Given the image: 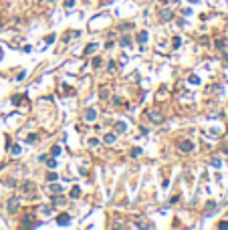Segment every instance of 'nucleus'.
Returning a JSON list of instances; mask_svg holds the SVG:
<instances>
[{
    "mask_svg": "<svg viewBox=\"0 0 228 230\" xmlns=\"http://www.w3.org/2000/svg\"><path fill=\"white\" fill-rule=\"evenodd\" d=\"M16 210H18V200H16V198H12V200L8 202V212H10V214H14Z\"/></svg>",
    "mask_w": 228,
    "mask_h": 230,
    "instance_id": "nucleus-3",
    "label": "nucleus"
},
{
    "mask_svg": "<svg viewBox=\"0 0 228 230\" xmlns=\"http://www.w3.org/2000/svg\"><path fill=\"white\" fill-rule=\"evenodd\" d=\"M53 154H55V156H59V154H61V148H59V145H55V148H53Z\"/></svg>",
    "mask_w": 228,
    "mask_h": 230,
    "instance_id": "nucleus-17",
    "label": "nucleus"
},
{
    "mask_svg": "<svg viewBox=\"0 0 228 230\" xmlns=\"http://www.w3.org/2000/svg\"><path fill=\"white\" fill-rule=\"evenodd\" d=\"M145 41H148V33H145V30L137 33V42H139V45H145Z\"/></svg>",
    "mask_w": 228,
    "mask_h": 230,
    "instance_id": "nucleus-6",
    "label": "nucleus"
},
{
    "mask_svg": "<svg viewBox=\"0 0 228 230\" xmlns=\"http://www.w3.org/2000/svg\"><path fill=\"white\" fill-rule=\"evenodd\" d=\"M192 2H198V0H192Z\"/></svg>",
    "mask_w": 228,
    "mask_h": 230,
    "instance_id": "nucleus-19",
    "label": "nucleus"
},
{
    "mask_svg": "<svg viewBox=\"0 0 228 230\" xmlns=\"http://www.w3.org/2000/svg\"><path fill=\"white\" fill-rule=\"evenodd\" d=\"M71 196H73V198H79L81 196V190L79 188H73V190H71Z\"/></svg>",
    "mask_w": 228,
    "mask_h": 230,
    "instance_id": "nucleus-11",
    "label": "nucleus"
},
{
    "mask_svg": "<svg viewBox=\"0 0 228 230\" xmlns=\"http://www.w3.org/2000/svg\"><path fill=\"white\" fill-rule=\"evenodd\" d=\"M148 119H151L154 123H161V121H164V115H161L160 111H149V113H148Z\"/></svg>",
    "mask_w": 228,
    "mask_h": 230,
    "instance_id": "nucleus-1",
    "label": "nucleus"
},
{
    "mask_svg": "<svg viewBox=\"0 0 228 230\" xmlns=\"http://www.w3.org/2000/svg\"><path fill=\"white\" fill-rule=\"evenodd\" d=\"M121 45H123V47H127V45H129V36H123V41H121Z\"/></svg>",
    "mask_w": 228,
    "mask_h": 230,
    "instance_id": "nucleus-14",
    "label": "nucleus"
},
{
    "mask_svg": "<svg viewBox=\"0 0 228 230\" xmlns=\"http://www.w3.org/2000/svg\"><path fill=\"white\" fill-rule=\"evenodd\" d=\"M48 190H51L53 194H61V192H63V188H61L59 184H53V186H51V188H48Z\"/></svg>",
    "mask_w": 228,
    "mask_h": 230,
    "instance_id": "nucleus-7",
    "label": "nucleus"
},
{
    "mask_svg": "<svg viewBox=\"0 0 228 230\" xmlns=\"http://www.w3.org/2000/svg\"><path fill=\"white\" fill-rule=\"evenodd\" d=\"M131 156H133V157H139L141 156V149L139 148H133V149H131Z\"/></svg>",
    "mask_w": 228,
    "mask_h": 230,
    "instance_id": "nucleus-10",
    "label": "nucleus"
},
{
    "mask_svg": "<svg viewBox=\"0 0 228 230\" xmlns=\"http://www.w3.org/2000/svg\"><path fill=\"white\" fill-rule=\"evenodd\" d=\"M51 2H53V0H51Z\"/></svg>",
    "mask_w": 228,
    "mask_h": 230,
    "instance_id": "nucleus-20",
    "label": "nucleus"
},
{
    "mask_svg": "<svg viewBox=\"0 0 228 230\" xmlns=\"http://www.w3.org/2000/svg\"><path fill=\"white\" fill-rule=\"evenodd\" d=\"M115 139H117V135H113V133L105 135V143H115Z\"/></svg>",
    "mask_w": 228,
    "mask_h": 230,
    "instance_id": "nucleus-9",
    "label": "nucleus"
},
{
    "mask_svg": "<svg viewBox=\"0 0 228 230\" xmlns=\"http://www.w3.org/2000/svg\"><path fill=\"white\" fill-rule=\"evenodd\" d=\"M180 45H182V41H180V36H176V39H174V47L178 48V47H180Z\"/></svg>",
    "mask_w": 228,
    "mask_h": 230,
    "instance_id": "nucleus-13",
    "label": "nucleus"
},
{
    "mask_svg": "<svg viewBox=\"0 0 228 230\" xmlns=\"http://www.w3.org/2000/svg\"><path fill=\"white\" fill-rule=\"evenodd\" d=\"M192 149H194V143L188 141V139L180 143V151H186V154H188V151H192Z\"/></svg>",
    "mask_w": 228,
    "mask_h": 230,
    "instance_id": "nucleus-2",
    "label": "nucleus"
},
{
    "mask_svg": "<svg viewBox=\"0 0 228 230\" xmlns=\"http://www.w3.org/2000/svg\"><path fill=\"white\" fill-rule=\"evenodd\" d=\"M57 222H59L61 226H67V224L71 222V216H69V214H61V216L57 218Z\"/></svg>",
    "mask_w": 228,
    "mask_h": 230,
    "instance_id": "nucleus-4",
    "label": "nucleus"
},
{
    "mask_svg": "<svg viewBox=\"0 0 228 230\" xmlns=\"http://www.w3.org/2000/svg\"><path fill=\"white\" fill-rule=\"evenodd\" d=\"M73 4H75V0H65V6H69V8H71Z\"/></svg>",
    "mask_w": 228,
    "mask_h": 230,
    "instance_id": "nucleus-18",
    "label": "nucleus"
},
{
    "mask_svg": "<svg viewBox=\"0 0 228 230\" xmlns=\"http://www.w3.org/2000/svg\"><path fill=\"white\" fill-rule=\"evenodd\" d=\"M83 117H85L87 121H93L95 117H97V111H95V109H87V111H85V115H83Z\"/></svg>",
    "mask_w": 228,
    "mask_h": 230,
    "instance_id": "nucleus-5",
    "label": "nucleus"
},
{
    "mask_svg": "<svg viewBox=\"0 0 228 230\" xmlns=\"http://www.w3.org/2000/svg\"><path fill=\"white\" fill-rule=\"evenodd\" d=\"M95 48H97V45H89V47L85 48V54H89V53H93Z\"/></svg>",
    "mask_w": 228,
    "mask_h": 230,
    "instance_id": "nucleus-12",
    "label": "nucleus"
},
{
    "mask_svg": "<svg viewBox=\"0 0 228 230\" xmlns=\"http://www.w3.org/2000/svg\"><path fill=\"white\" fill-rule=\"evenodd\" d=\"M117 131H125V123H117Z\"/></svg>",
    "mask_w": 228,
    "mask_h": 230,
    "instance_id": "nucleus-15",
    "label": "nucleus"
},
{
    "mask_svg": "<svg viewBox=\"0 0 228 230\" xmlns=\"http://www.w3.org/2000/svg\"><path fill=\"white\" fill-rule=\"evenodd\" d=\"M161 18H164V20H170V18H172V10H161Z\"/></svg>",
    "mask_w": 228,
    "mask_h": 230,
    "instance_id": "nucleus-8",
    "label": "nucleus"
},
{
    "mask_svg": "<svg viewBox=\"0 0 228 230\" xmlns=\"http://www.w3.org/2000/svg\"><path fill=\"white\" fill-rule=\"evenodd\" d=\"M12 154H14V156H18V154H20V148H18V145H14V148H12Z\"/></svg>",
    "mask_w": 228,
    "mask_h": 230,
    "instance_id": "nucleus-16",
    "label": "nucleus"
}]
</instances>
